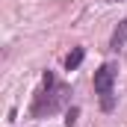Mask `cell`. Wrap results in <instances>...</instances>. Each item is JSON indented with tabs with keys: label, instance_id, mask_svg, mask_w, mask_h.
Here are the masks:
<instances>
[{
	"label": "cell",
	"instance_id": "1",
	"mask_svg": "<svg viewBox=\"0 0 127 127\" xmlns=\"http://www.w3.org/2000/svg\"><path fill=\"white\" fill-rule=\"evenodd\" d=\"M65 103H68V86L56 83V77L50 71H44V92H38L32 100V115L35 118H44V115H53L59 112Z\"/></svg>",
	"mask_w": 127,
	"mask_h": 127
},
{
	"label": "cell",
	"instance_id": "2",
	"mask_svg": "<svg viewBox=\"0 0 127 127\" xmlns=\"http://www.w3.org/2000/svg\"><path fill=\"white\" fill-rule=\"evenodd\" d=\"M112 80H115V65L106 62L95 71V92L97 95H112Z\"/></svg>",
	"mask_w": 127,
	"mask_h": 127
},
{
	"label": "cell",
	"instance_id": "3",
	"mask_svg": "<svg viewBox=\"0 0 127 127\" xmlns=\"http://www.w3.org/2000/svg\"><path fill=\"white\" fill-rule=\"evenodd\" d=\"M124 41H127V21H121L115 27V32H112V38H109V47L118 50V47H124Z\"/></svg>",
	"mask_w": 127,
	"mask_h": 127
},
{
	"label": "cell",
	"instance_id": "4",
	"mask_svg": "<svg viewBox=\"0 0 127 127\" xmlns=\"http://www.w3.org/2000/svg\"><path fill=\"white\" fill-rule=\"evenodd\" d=\"M83 56H86V50H83V47H74V50L68 53V59H65V68H68V71L80 68V62H83Z\"/></svg>",
	"mask_w": 127,
	"mask_h": 127
},
{
	"label": "cell",
	"instance_id": "5",
	"mask_svg": "<svg viewBox=\"0 0 127 127\" xmlns=\"http://www.w3.org/2000/svg\"><path fill=\"white\" fill-rule=\"evenodd\" d=\"M74 121H77V109H74V106H71V109H68V112H65V124L71 127V124H74Z\"/></svg>",
	"mask_w": 127,
	"mask_h": 127
}]
</instances>
